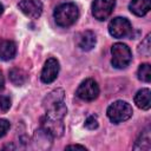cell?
I'll return each instance as SVG.
<instances>
[{
    "label": "cell",
    "mask_w": 151,
    "mask_h": 151,
    "mask_svg": "<svg viewBox=\"0 0 151 151\" xmlns=\"http://www.w3.org/2000/svg\"><path fill=\"white\" fill-rule=\"evenodd\" d=\"M79 17L78 7L73 2H65L59 5L54 12H53V18L57 22V25L61 27H68L73 25Z\"/></svg>",
    "instance_id": "cell-1"
},
{
    "label": "cell",
    "mask_w": 151,
    "mask_h": 151,
    "mask_svg": "<svg viewBox=\"0 0 151 151\" xmlns=\"http://www.w3.org/2000/svg\"><path fill=\"white\" fill-rule=\"evenodd\" d=\"M107 117L109 119L114 123V124H119L122 122H125L127 119L131 118L133 111L131 105L127 101L124 100H116L113 101L109 107H107Z\"/></svg>",
    "instance_id": "cell-2"
},
{
    "label": "cell",
    "mask_w": 151,
    "mask_h": 151,
    "mask_svg": "<svg viewBox=\"0 0 151 151\" xmlns=\"http://www.w3.org/2000/svg\"><path fill=\"white\" fill-rule=\"evenodd\" d=\"M111 54H112V59H111L112 66L116 68H119V70L129 66V64L132 60L131 50L129 48L127 45H125L123 42L113 44L111 47Z\"/></svg>",
    "instance_id": "cell-3"
},
{
    "label": "cell",
    "mask_w": 151,
    "mask_h": 151,
    "mask_svg": "<svg viewBox=\"0 0 151 151\" xmlns=\"http://www.w3.org/2000/svg\"><path fill=\"white\" fill-rule=\"evenodd\" d=\"M109 32L113 38H117V39L126 38V37L131 35L132 26H131V22L126 18L117 17V18H113L110 21Z\"/></svg>",
    "instance_id": "cell-4"
},
{
    "label": "cell",
    "mask_w": 151,
    "mask_h": 151,
    "mask_svg": "<svg viewBox=\"0 0 151 151\" xmlns=\"http://www.w3.org/2000/svg\"><path fill=\"white\" fill-rule=\"evenodd\" d=\"M76 94L81 100L92 101V100L97 99V97L99 96V86L96 80L87 78L84 81H81V84L78 86Z\"/></svg>",
    "instance_id": "cell-5"
},
{
    "label": "cell",
    "mask_w": 151,
    "mask_h": 151,
    "mask_svg": "<svg viewBox=\"0 0 151 151\" xmlns=\"http://www.w3.org/2000/svg\"><path fill=\"white\" fill-rule=\"evenodd\" d=\"M114 6V0H94L92 2V14L98 20H105L110 17Z\"/></svg>",
    "instance_id": "cell-6"
},
{
    "label": "cell",
    "mask_w": 151,
    "mask_h": 151,
    "mask_svg": "<svg viewBox=\"0 0 151 151\" xmlns=\"http://www.w3.org/2000/svg\"><path fill=\"white\" fill-rule=\"evenodd\" d=\"M59 70H60L59 61L55 58H48L45 61L42 71H41V76H40L41 81L45 84H50V83L54 81L58 77Z\"/></svg>",
    "instance_id": "cell-7"
},
{
    "label": "cell",
    "mask_w": 151,
    "mask_h": 151,
    "mask_svg": "<svg viewBox=\"0 0 151 151\" xmlns=\"http://www.w3.org/2000/svg\"><path fill=\"white\" fill-rule=\"evenodd\" d=\"M18 6L26 17L32 19L39 18L42 13V4L40 0H21Z\"/></svg>",
    "instance_id": "cell-8"
},
{
    "label": "cell",
    "mask_w": 151,
    "mask_h": 151,
    "mask_svg": "<svg viewBox=\"0 0 151 151\" xmlns=\"http://www.w3.org/2000/svg\"><path fill=\"white\" fill-rule=\"evenodd\" d=\"M41 127L46 130L53 138L55 137H61L64 133V124L63 119H55L45 116L41 119Z\"/></svg>",
    "instance_id": "cell-9"
},
{
    "label": "cell",
    "mask_w": 151,
    "mask_h": 151,
    "mask_svg": "<svg viewBox=\"0 0 151 151\" xmlns=\"http://www.w3.org/2000/svg\"><path fill=\"white\" fill-rule=\"evenodd\" d=\"M97 39L92 31H85L81 32L77 37V45L83 51H91L96 46Z\"/></svg>",
    "instance_id": "cell-10"
},
{
    "label": "cell",
    "mask_w": 151,
    "mask_h": 151,
    "mask_svg": "<svg viewBox=\"0 0 151 151\" xmlns=\"http://www.w3.org/2000/svg\"><path fill=\"white\" fill-rule=\"evenodd\" d=\"M17 54V46L11 40H0V59L11 60Z\"/></svg>",
    "instance_id": "cell-11"
},
{
    "label": "cell",
    "mask_w": 151,
    "mask_h": 151,
    "mask_svg": "<svg viewBox=\"0 0 151 151\" xmlns=\"http://www.w3.org/2000/svg\"><path fill=\"white\" fill-rule=\"evenodd\" d=\"M151 6V0H131L129 8L137 17H144Z\"/></svg>",
    "instance_id": "cell-12"
},
{
    "label": "cell",
    "mask_w": 151,
    "mask_h": 151,
    "mask_svg": "<svg viewBox=\"0 0 151 151\" xmlns=\"http://www.w3.org/2000/svg\"><path fill=\"white\" fill-rule=\"evenodd\" d=\"M134 104L142 110H149L151 107V92L149 88L139 90L134 96Z\"/></svg>",
    "instance_id": "cell-13"
},
{
    "label": "cell",
    "mask_w": 151,
    "mask_h": 151,
    "mask_svg": "<svg viewBox=\"0 0 151 151\" xmlns=\"http://www.w3.org/2000/svg\"><path fill=\"white\" fill-rule=\"evenodd\" d=\"M9 79L15 86H21L27 81V74L21 68H12L9 71Z\"/></svg>",
    "instance_id": "cell-14"
},
{
    "label": "cell",
    "mask_w": 151,
    "mask_h": 151,
    "mask_svg": "<svg viewBox=\"0 0 151 151\" xmlns=\"http://www.w3.org/2000/svg\"><path fill=\"white\" fill-rule=\"evenodd\" d=\"M151 144H150V130L146 129L145 131L142 132L139 138L136 142L134 150H150Z\"/></svg>",
    "instance_id": "cell-15"
},
{
    "label": "cell",
    "mask_w": 151,
    "mask_h": 151,
    "mask_svg": "<svg viewBox=\"0 0 151 151\" xmlns=\"http://www.w3.org/2000/svg\"><path fill=\"white\" fill-rule=\"evenodd\" d=\"M138 79L144 81V83H150L151 81V66L149 64H142L138 67Z\"/></svg>",
    "instance_id": "cell-16"
},
{
    "label": "cell",
    "mask_w": 151,
    "mask_h": 151,
    "mask_svg": "<svg viewBox=\"0 0 151 151\" xmlns=\"http://www.w3.org/2000/svg\"><path fill=\"white\" fill-rule=\"evenodd\" d=\"M150 51H151V44H150V34L146 35V38L142 41V44L139 45V48H138V52L142 53L143 55H149L150 54Z\"/></svg>",
    "instance_id": "cell-17"
},
{
    "label": "cell",
    "mask_w": 151,
    "mask_h": 151,
    "mask_svg": "<svg viewBox=\"0 0 151 151\" xmlns=\"http://www.w3.org/2000/svg\"><path fill=\"white\" fill-rule=\"evenodd\" d=\"M85 126L88 130H94L98 127V119L94 116H90L86 120H85Z\"/></svg>",
    "instance_id": "cell-18"
},
{
    "label": "cell",
    "mask_w": 151,
    "mask_h": 151,
    "mask_svg": "<svg viewBox=\"0 0 151 151\" xmlns=\"http://www.w3.org/2000/svg\"><path fill=\"white\" fill-rule=\"evenodd\" d=\"M11 107V99L7 96H0V109L2 111H7Z\"/></svg>",
    "instance_id": "cell-19"
},
{
    "label": "cell",
    "mask_w": 151,
    "mask_h": 151,
    "mask_svg": "<svg viewBox=\"0 0 151 151\" xmlns=\"http://www.w3.org/2000/svg\"><path fill=\"white\" fill-rule=\"evenodd\" d=\"M9 127H11V124H9L8 120H6V119H0V137L5 136L6 132L9 130Z\"/></svg>",
    "instance_id": "cell-20"
},
{
    "label": "cell",
    "mask_w": 151,
    "mask_h": 151,
    "mask_svg": "<svg viewBox=\"0 0 151 151\" xmlns=\"http://www.w3.org/2000/svg\"><path fill=\"white\" fill-rule=\"evenodd\" d=\"M66 149H67V150H70V149H78V150H86V147H85V146H83V145H78V144H76V145H68V146H66Z\"/></svg>",
    "instance_id": "cell-21"
},
{
    "label": "cell",
    "mask_w": 151,
    "mask_h": 151,
    "mask_svg": "<svg viewBox=\"0 0 151 151\" xmlns=\"http://www.w3.org/2000/svg\"><path fill=\"white\" fill-rule=\"evenodd\" d=\"M4 86H5V78H4L2 72H1V70H0V90H2Z\"/></svg>",
    "instance_id": "cell-22"
},
{
    "label": "cell",
    "mask_w": 151,
    "mask_h": 151,
    "mask_svg": "<svg viewBox=\"0 0 151 151\" xmlns=\"http://www.w3.org/2000/svg\"><path fill=\"white\" fill-rule=\"evenodd\" d=\"M2 12H4V6L0 4V14H2Z\"/></svg>",
    "instance_id": "cell-23"
}]
</instances>
